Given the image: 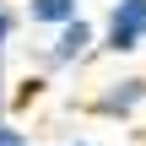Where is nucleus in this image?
<instances>
[{"instance_id":"obj_6","label":"nucleus","mask_w":146,"mask_h":146,"mask_svg":"<svg viewBox=\"0 0 146 146\" xmlns=\"http://www.w3.org/2000/svg\"><path fill=\"white\" fill-rule=\"evenodd\" d=\"M0 146H33V141H27V130H22V125H16L11 114L0 119Z\"/></svg>"},{"instance_id":"obj_3","label":"nucleus","mask_w":146,"mask_h":146,"mask_svg":"<svg viewBox=\"0 0 146 146\" xmlns=\"http://www.w3.org/2000/svg\"><path fill=\"white\" fill-rule=\"evenodd\" d=\"M87 114L92 119H108V125H130L146 114V76H114L103 81L92 98H87Z\"/></svg>"},{"instance_id":"obj_5","label":"nucleus","mask_w":146,"mask_h":146,"mask_svg":"<svg viewBox=\"0 0 146 146\" xmlns=\"http://www.w3.org/2000/svg\"><path fill=\"white\" fill-rule=\"evenodd\" d=\"M16 33H22V5L16 0H0V49H11Z\"/></svg>"},{"instance_id":"obj_1","label":"nucleus","mask_w":146,"mask_h":146,"mask_svg":"<svg viewBox=\"0 0 146 146\" xmlns=\"http://www.w3.org/2000/svg\"><path fill=\"white\" fill-rule=\"evenodd\" d=\"M146 49V0H108L98 22V54H141Z\"/></svg>"},{"instance_id":"obj_2","label":"nucleus","mask_w":146,"mask_h":146,"mask_svg":"<svg viewBox=\"0 0 146 146\" xmlns=\"http://www.w3.org/2000/svg\"><path fill=\"white\" fill-rule=\"evenodd\" d=\"M98 54V22H87V16H76V22H65V27H54L49 33V43H43V70L49 76H65V70H81L87 60Z\"/></svg>"},{"instance_id":"obj_4","label":"nucleus","mask_w":146,"mask_h":146,"mask_svg":"<svg viewBox=\"0 0 146 146\" xmlns=\"http://www.w3.org/2000/svg\"><path fill=\"white\" fill-rule=\"evenodd\" d=\"M76 16H81V0H22V22L27 27H43V33L76 22Z\"/></svg>"},{"instance_id":"obj_7","label":"nucleus","mask_w":146,"mask_h":146,"mask_svg":"<svg viewBox=\"0 0 146 146\" xmlns=\"http://www.w3.org/2000/svg\"><path fill=\"white\" fill-rule=\"evenodd\" d=\"M70 146H98V141H70Z\"/></svg>"}]
</instances>
